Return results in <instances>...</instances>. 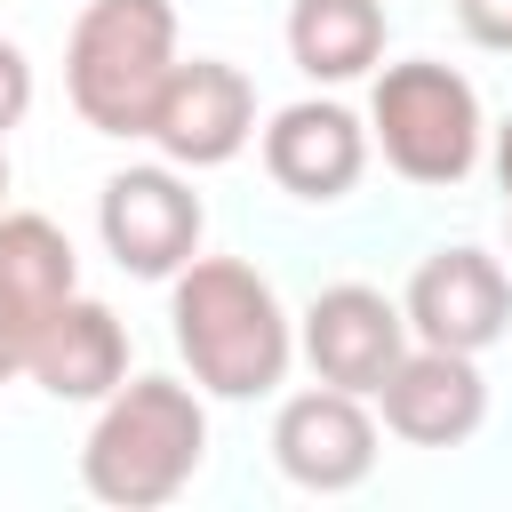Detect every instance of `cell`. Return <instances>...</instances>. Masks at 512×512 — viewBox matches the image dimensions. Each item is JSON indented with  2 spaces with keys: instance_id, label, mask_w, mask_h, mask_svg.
Wrapping results in <instances>:
<instances>
[{
  "instance_id": "7c38bea8",
  "label": "cell",
  "mask_w": 512,
  "mask_h": 512,
  "mask_svg": "<svg viewBox=\"0 0 512 512\" xmlns=\"http://www.w3.org/2000/svg\"><path fill=\"white\" fill-rule=\"evenodd\" d=\"M24 376L48 400H80V408L112 400L128 384V328H120V312L96 304V296H64L40 320V336L24 344Z\"/></svg>"
},
{
  "instance_id": "277c9868",
  "label": "cell",
  "mask_w": 512,
  "mask_h": 512,
  "mask_svg": "<svg viewBox=\"0 0 512 512\" xmlns=\"http://www.w3.org/2000/svg\"><path fill=\"white\" fill-rule=\"evenodd\" d=\"M368 144L384 152V168L400 184L456 192L488 152L480 88L440 56H400L368 80Z\"/></svg>"
},
{
  "instance_id": "8992f818",
  "label": "cell",
  "mask_w": 512,
  "mask_h": 512,
  "mask_svg": "<svg viewBox=\"0 0 512 512\" xmlns=\"http://www.w3.org/2000/svg\"><path fill=\"white\" fill-rule=\"evenodd\" d=\"M376 448H384V424L368 416V392H344L320 376L288 392L272 416V464L304 496H352L376 472Z\"/></svg>"
},
{
  "instance_id": "2e32d148",
  "label": "cell",
  "mask_w": 512,
  "mask_h": 512,
  "mask_svg": "<svg viewBox=\"0 0 512 512\" xmlns=\"http://www.w3.org/2000/svg\"><path fill=\"white\" fill-rule=\"evenodd\" d=\"M456 24H464V40H472V48L512 56V0H456Z\"/></svg>"
},
{
  "instance_id": "e0dca14e",
  "label": "cell",
  "mask_w": 512,
  "mask_h": 512,
  "mask_svg": "<svg viewBox=\"0 0 512 512\" xmlns=\"http://www.w3.org/2000/svg\"><path fill=\"white\" fill-rule=\"evenodd\" d=\"M488 160H496V184H504V208H512V120L488 128Z\"/></svg>"
},
{
  "instance_id": "5b68a950",
  "label": "cell",
  "mask_w": 512,
  "mask_h": 512,
  "mask_svg": "<svg viewBox=\"0 0 512 512\" xmlns=\"http://www.w3.org/2000/svg\"><path fill=\"white\" fill-rule=\"evenodd\" d=\"M96 240L128 280H176L208 240V200L176 160H128L96 192Z\"/></svg>"
},
{
  "instance_id": "7a4b0ae2",
  "label": "cell",
  "mask_w": 512,
  "mask_h": 512,
  "mask_svg": "<svg viewBox=\"0 0 512 512\" xmlns=\"http://www.w3.org/2000/svg\"><path fill=\"white\" fill-rule=\"evenodd\" d=\"M200 464H208V392L184 376H128L112 400H96V424L80 440V488L120 512L184 496Z\"/></svg>"
},
{
  "instance_id": "ac0fdd59",
  "label": "cell",
  "mask_w": 512,
  "mask_h": 512,
  "mask_svg": "<svg viewBox=\"0 0 512 512\" xmlns=\"http://www.w3.org/2000/svg\"><path fill=\"white\" fill-rule=\"evenodd\" d=\"M8 376H24V344H16L8 320H0V384H8Z\"/></svg>"
},
{
  "instance_id": "9c48e42d",
  "label": "cell",
  "mask_w": 512,
  "mask_h": 512,
  "mask_svg": "<svg viewBox=\"0 0 512 512\" xmlns=\"http://www.w3.org/2000/svg\"><path fill=\"white\" fill-rule=\"evenodd\" d=\"M256 152H264V176L288 192V200H304V208H336V200H352V184L368 176V120L352 112V104H336V96H296V104H280L272 120H264V136H256Z\"/></svg>"
},
{
  "instance_id": "5bb4252c",
  "label": "cell",
  "mask_w": 512,
  "mask_h": 512,
  "mask_svg": "<svg viewBox=\"0 0 512 512\" xmlns=\"http://www.w3.org/2000/svg\"><path fill=\"white\" fill-rule=\"evenodd\" d=\"M384 40H392L384 0H288V64L320 88L368 80L384 64Z\"/></svg>"
},
{
  "instance_id": "8fae6325",
  "label": "cell",
  "mask_w": 512,
  "mask_h": 512,
  "mask_svg": "<svg viewBox=\"0 0 512 512\" xmlns=\"http://www.w3.org/2000/svg\"><path fill=\"white\" fill-rule=\"evenodd\" d=\"M376 424L400 448H464L488 424V376L480 352H448V344H408L400 368L376 384Z\"/></svg>"
},
{
  "instance_id": "6da1fadb",
  "label": "cell",
  "mask_w": 512,
  "mask_h": 512,
  "mask_svg": "<svg viewBox=\"0 0 512 512\" xmlns=\"http://www.w3.org/2000/svg\"><path fill=\"white\" fill-rule=\"evenodd\" d=\"M168 336L208 400H272L296 368V312L248 256H192L168 280Z\"/></svg>"
},
{
  "instance_id": "30bf717a",
  "label": "cell",
  "mask_w": 512,
  "mask_h": 512,
  "mask_svg": "<svg viewBox=\"0 0 512 512\" xmlns=\"http://www.w3.org/2000/svg\"><path fill=\"white\" fill-rule=\"evenodd\" d=\"M400 312H408V336H416V344L488 352V344H504V328H512V280H504V264H496L488 248L448 240V248H432V256L408 272Z\"/></svg>"
},
{
  "instance_id": "4fadbf2b",
  "label": "cell",
  "mask_w": 512,
  "mask_h": 512,
  "mask_svg": "<svg viewBox=\"0 0 512 512\" xmlns=\"http://www.w3.org/2000/svg\"><path fill=\"white\" fill-rule=\"evenodd\" d=\"M64 296H80V256H72L64 224L40 208H0V320H8V336L32 344Z\"/></svg>"
},
{
  "instance_id": "d6986e66",
  "label": "cell",
  "mask_w": 512,
  "mask_h": 512,
  "mask_svg": "<svg viewBox=\"0 0 512 512\" xmlns=\"http://www.w3.org/2000/svg\"><path fill=\"white\" fill-rule=\"evenodd\" d=\"M0 208H8V136H0Z\"/></svg>"
},
{
  "instance_id": "3957f363",
  "label": "cell",
  "mask_w": 512,
  "mask_h": 512,
  "mask_svg": "<svg viewBox=\"0 0 512 512\" xmlns=\"http://www.w3.org/2000/svg\"><path fill=\"white\" fill-rule=\"evenodd\" d=\"M176 72V0H88L64 32V96L96 136H144Z\"/></svg>"
},
{
  "instance_id": "ba28073f",
  "label": "cell",
  "mask_w": 512,
  "mask_h": 512,
  "mask_svg": "<svg viewBox=\"0 0 512 512\" xmlns=\"http://www.w3.org/2000/svg\"><path fill=\"white\" fill-rule=\"evenodd\" d=\"M408 344H416L408 336V312L384 288H368V280H336V288H320L296 312V360L320 384H344V392H368V400L400 368Z\"/></svg>"
},
{
  "instance_id": "9a60e30c",
  "label": "cell",
  "mask_w": 512,
  "mask_h": 512,
  "mask_svg": "<svg viewBox=\"0 0 512 512\" xmlns=\"http://www.w3.org/2000/svg\"><path fill=\"white\" fill-rule=\"evenodd\" d=\"M24 112H32V56L0 32V136L24 128Z\"/></svg>"
},
{
  "instance_id": "52a82bcc",
  "label": "cell",
  "mask_w": 512,
  "mask_h": 512,
  "mask_svg": "<svg viewBox=\"0 0 512 512\" xmlns=\"http://www.w3.org/2000/svg\"><path fill=\"white\" fill-rule=\"evenodd\" d=\"M144 144L176 168H224L256 144V80L224 56H176L160 104H152V128Z\"/></svg>"
}]
</instances>
